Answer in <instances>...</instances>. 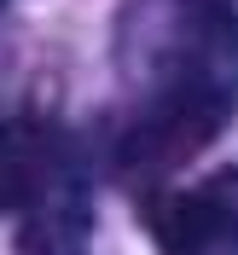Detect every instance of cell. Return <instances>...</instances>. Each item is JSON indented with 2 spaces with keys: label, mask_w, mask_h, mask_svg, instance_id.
Here are the masks:
<instances>
[{
  "label": "cell",
  "mask_w": 238,
  "mask_h": 255,
  "mask_svg": "<svg viewBox=\"0 0 238 255\" xmlns=\"http://www.w3.org/2000/svg\"><path fill=\"white\" fill-rule=\"evenodd\" d=\"M134 81L140 111L122 128L116 162L128 174H169L192 162L238 111V6L163 0Z\"/></svg>",
  "instance_id": "obj_1"
},
{
  "label": "cell",
  "mask_w": 238,
  "mask_h": 255,
  "mask_svg": "<svg viewBox=\"0 0 238 255\" xmlns=\"http://www.w3.org/2000/svg\"><path fill=\"white\" fill-rule=\"evenodd\" d=\"M163 255H238V174H209L192 191H163L145 209Z\"/></svg>",
  "instance_id": "obj_2"
},
{
  "label": "cell",
  "mask_w": 238,
  "mask_h": 255,
  "mask_svg": "<svg viewBox=\"0 0 238 255\" xmlns=\"http://www.w3.org/2000/svg\"><path fill=\"white\" fill-rule=\"evenodd\" d=\"M70 186V145L47 122H6L0 128V209L29 215L52 191Z\"/></svg>",
  "instance_id": "obj_3"
},
{
  "label": "cell",
  "mask_w": 238,
  "mask_h": 255,
  "mask_svg": "<svg viewBox=\"0 0 238 255\" xmlns=\"http://www.w3.org/2000/svg\"><path fill=\"white\" fill-rule=\"evenodd\" d=\"M17 255H87V203H81V186L52 191L47 203H35L23 215Z\"/></svg>",
  "instance_id": "obj_4"
}]
</instances>
